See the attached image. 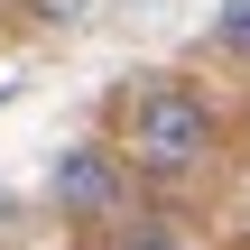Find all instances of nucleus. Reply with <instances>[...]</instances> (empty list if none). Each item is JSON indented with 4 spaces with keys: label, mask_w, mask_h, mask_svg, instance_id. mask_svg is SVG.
Instances as JSON below:
<instances>
[{
    "label": "nucleus",
    "mask_w": 250,
    "mask_h": 250,
    "mask_svg": "<svg viewBox=\"0 0 250 250\" xmlns=\"http://www.w3.org/2000/svg\"><path fill=\"white\" fill-rule=\"evenodd\" d=\"M111 250H176V241H167V232H121Z\"/></svg>",
    "instance_id": "5"
},
{
    "label": "nucleus",
    "mask_w": 250,
    "mask_h": 250,
    "mask_svg": "<svg viewBox=\"0 0 250 250\" xmlns=\"http://www.w3.org/2000/svg\"><path fill=\"white\" fill-rule=\"evenodd\" d=\"M213 37H223V56L250 65V0H223V28H213Z\"/></svg>",
    "instance_id": "3"
},
{
    "label": "nucleus",
    "mask_w": 250,
    "mask_h": 250,
    "mask_svg": "<svg viewBox=\"0 0 250 250\" xmlns=\"http://www.w3.org/2000/svg\"><path fill=\"white\" fill-rule=\"evenodd\" d=\"M0 111H9V83H0Z\"/></svg>",
    "instance_id": "6"
},
{
    "label": "nucleus",
    "mask_w": 250,
    "mask_h": 250,
    "mask_svg": "<svg viewBox=\"0 0 250 250\" xmlns=\"http://www.w3.org/2000/svg\"><path fill=\"white\" fill-rule=\"evenodd\" d=\"M121 167H148V176H204L213 167V148H223V121H213V102L195 93V83H139L130 102H121Z\"/></svg>",
    "instance_id": "1"
},
{
    "label": "nucleus",
    "mask_w": 250,
    "mask_h": 250,
    "mask_svg": "<svg viewBox=\"0 0 250 250\" xmlns=\"http://www.w3.org/2000/svg\"><path fill=\"white\" fill-rule=\"evenodd\" d=\"M28 9H37V19H46V28H74V19H83V9H93V0H28Z\"/></svg>",
    "instance_id": "4"
},
{
    "label": "nucleus",
    "mask_w": 250,
    "mask_h": 250,
    "mask_svg": "<svg viewBox=\"0 0 250 250\" xmlns=\"http://www.w3.org/2000/svg\"><path fill=\"white\" fill-rule=\"evenodd\" d=\"M46 204H56L65 223H121V213H130V167H121L111 148L74 139V148H56V167H46Z\"/></svg>",
    "instance_id": "2"
}]
</instances>
